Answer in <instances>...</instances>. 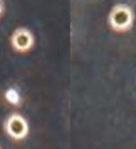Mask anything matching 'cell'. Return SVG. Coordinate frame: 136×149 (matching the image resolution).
I'll list each match as a JSON object with an SVG mask.
<instances>
[{"mask_svg":"<svg viewBox=\"0 0 136 149\" xmlns=\"http://www.w3.org/2000/svg\"><path fill=\"white\" fill-rule=\"evenodd\" d=\"M2 11H3V3L0 1V15H1Z\"/></svg>","mask_w":136,"mask_h":149,"instance_id":"5b68a950","label":"cell"},{"mask_svg":"<svg viewBox=\"0 0 136 149\" xmlns=\"http://www.w3.org/2000/svg\"><path fill=\"white\" fill-rule=\"evenodd\" d=\"M0 149H1V148H0Z\"/></svg>","mask_w":136,"mask_h":149,"instance_id":"8992f818","label":"cell"},{"mask_svg":"<svg viewBox=\"0 0 136 149\" xmlns=\"http://www.w3.org/2000/svg\"><path fill=\"white\" fill-rule=\"evenodd\" d=\"M5 97H6V100L13 105H17L19 104V102L21 101V96L19 94V92L15 90V88H8L7 91L5 92Z\"/></svg>","mask_w":136,"mask_h":149,"instance_id":"277c9868","label":"cell"},{"mask_svg":"<svg viewBox=\"0 0 136 149\" xmlns=\"http://www.w3.org/2000/svg\"><path fill=\"white\" fill-rule=\"evenodd\" d=\"M4 129L11 138L15 140L24 139L29 132V125L27 120L18 113H13L6 119Z\"/></svg>","mask_w":136,"mask_h":149,"instance_id":"7a4b0ae2","label":"cell"},{"mask_svg":"<svg viewBox=\"0 0 136 149\" xmlns=\"http://www.w3.org/2000/svg\"><path fill=\"white\" fill-rule=\"evenodd\" d=\"M134 22V13L129 5L116 4L108 14V22L112 29L116 32H125L132 28Z\"/></svg>","mask_w":136,"mask_h":149,"instance_id":"6da1fadb","label":"cell"},{"mask_svg":"<svg viewBox=\"0 0 136 149\" xmlns=\"http://www.w3.org/2000/svg\"><path fill=\"white\" fill-rule=\"evenodd\" d=\"M12 48L20 52H24L30 49L35 43L33 33L26 27H18L14 30L10 36Z\"/></svg>","mask_w":136,"mask_h":149,"instance_id":"3957f363","label":"cell"}]
</instances>
